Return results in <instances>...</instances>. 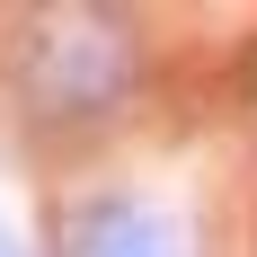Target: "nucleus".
<instances>
[{"label":"nucleus","instance_id":"obj_3","mask_svg":"<svg viewBox=\"0 0 257 257\" xmlns=\"http://www.w3.org/2000/svg\"><path fill=\"white\" fill-rule=\"evenodd\" d=\"M0 257H18V239H9V231H0Z\"/></svg>","mask_w":257,"mask_h":257},{"label":"nucleus","instance_id":"obj_1","mask_svg":"<svg viewBox=\"0 0 257 257\" xmlns=\"http://www.w3.org/2000/svg\"><path fill=\"white\" fill-rule=\"evenodd\" d=\"M133 36L124 18H98V9H71V18H36V45H27L18 80H27V106L45 124H89L133 89Z\"/></svg>","mask_w":257,"mask_h":257},{"label":"nucleus","instance_id":"obj_2","mask_svg":"<svg viewBox=\"0 0 257 257\" xmlns=\"http://www.w3.org/2000/svg\"><path fill=\"white\" fill-rule=\"evenodd\" d=\"M53 257H204V248H195V222L169 195H124L115 186V195L71 204Z\"/></svg>","mask_w":257,"mask_h":257}]
</instances>
